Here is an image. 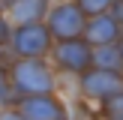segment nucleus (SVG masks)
<instances>
[{
    "label": "nucleus",
    "mask_w": 123,
    "mask_h": 120,
    "mask_svg": "<svg viewBox=\"0 0 123 120\" xmlns=\"http://www.w3.org/2000/svg\"><path fill=\"white\" fill-rule=\"evenodd\" d=\"M0 96H6V78H3V72H0Z\"/></svg>",
    "instance_id": "14"
},
{
    "label": "nucleus",
    "mask_w": 123,
    "mask_h": 120,
    "mask_svg": "<svg viewBox=\"0 0 123 120\" xmlns=\"http://www.w3.org/2000/svg\"><path fill=\"white\" fill-rule=\"evenodd\" d=\"M15 84L21 90H27V93H36V96H45L48 90L54 87V78H51V72L45 69V66L39 63V60H24V63H18L15 66Z\"/></svg>",
    "instance_id": "1"
},
{
    "label": "nucleus",
    "mask_w": 123,
    "mask_h": 120,
    "mask_svg": "<svg viewBox=\"0 0 123 120\" xmlns=\"http://www.w3.org/2000/svg\"><path fill=\"white\" fill-rule=\"evenodd\" d=\"M114 12H117V21H123V0H120L117 6H114Z\"/></svg>",
    "instance_id": "13"
},
{
    "label": "nucleus",
    "mask_w": 123,
    "mask_h": 120,
    "mask_svg": "<svg viewBox=\"0 0 123 120\" xmlns=\"http://www.w3.org/2000/svg\"><path fill=\"white\" fill-rule=\"evenodd\" d=\"M48 42H51V33H48V27H42L39 21L21 24L18 33H15V51L24 54V57H39V54L48 51Z\"/></svg>",
    "instance_id": "2"
},
{
    "label": "nucleus",
    "mask_w": 123,
    "mask_h": 120,
    "mask_svg": "<svg viewBox=\"0 0 123 120\" xmlns=\"http://www.w3.org/2000/svg\"><path fill=\"white\" fill-rule=\"evenodd\" d=\"M93 60L102 66V72H105V69L117 72L120 66H123V51H120V48H111V45H102L99 51L93 54Z\"/></svg>",
    "instance_id": "9"
},
{
    "label": "nucleus",
    "mask_w": 123,
    "mask_h": 120,
    "mask_svg": "<svg viewBox=\"0 0 123 120\" xmlns=\"http://www.w3.org/2000/svg\"><path fill=\"white\" fill-rule=\"evenodd\" d=\"M21 117L24 120H66V114L51 96H30L21 102Z\"/></svg>",
    "instance_id": "5"
},
{
    "label": "nucleus",
    "mask_w": 123,
    "mask_h": 120,
    "mask_svg": "<svg viewBox=\"0 0 123 120\" xmlns=\"http://www.w3.org/2000/svg\"><path fill=\"white\" fill-rule=\"evenodd\" d=\"M87 27L84 24V15H81V9L78 6H69V3H63V6H57V9L51 12V24H48V33H54V36H60V39H75L81 30Z\"/></svg>",
    "instance_id": "3"
},
{
    "label": "nucleus",
    "mask_w": 123,
    "mask_h": 120,
    "mask_svg": "<svg viewBox=\"0 0 123 120\" xmlns=\"http://www.w3.org/2000/svg\"><path fill=\"white\" fill-rule=\"evenodd\" d=\"M45 12V0H12V15L24 24H33Z\"/></svg>",
    "instance_id": "8"
},
{
    "label": "nucleus",
    "mask_w": 123,
    "mask_h": 120,
    "mask_svg": "<svg viewBox=\"0 0 123 120\" xmlns=\"http://www.w3.org/2000/svg\"><path fill=\"white\" fill-rule=\"evenodd\" d=\"M84 90L96 99H111L123 93V78L117 72H87L84 75Z\"/></svg>",
    "instance_id": "4"
},
{
    "label": "nucleus",
    "mask_w": 123,
    "mask_h": 120,
    "mask_svg": "<svg viewBox=\"0 0 123 120\" xmlns=\"http://www.w3.org/2000/svg\"><path fill=\"white\" fill-rule=\"evenodd\" d=\"M84 30H87V39H90V42H99V45L114 42V39H117V33H120L117 21H114L111 15H96Z\"/></svg>",
    "instance_id": "7"
},
{
    "label": "nucleus",
    "mask_w": 123,
    "mask_h": 120,
    "mask_svg": "<svg viewBox=\"0 0 123 120\" xmlns=\"http://www.w3.org/2000/svg\"><path fill=\"white\" fill-rule=\"evenodd\" d=\"M0 120H24V117H21V114H15V111H3V114H0Z\"/></svg>",
    "instance_id": "12"
},
{
    "label": "nucleus",
    "mask_w": 123,
    "mask_h": 120,
    "mask_svg": "<svg viewBox=\"0 0 123 120\" xmlns=\"http://www.w3.org/2000/svg\"><path fill=\"white\" fill-rule=\"evenodd\" d=\"M57 60L63 69H72V72H84L90 63V48L87 42H78V39H69L57 48Z\"/></svg>",
    "instance_id": "6"
},
{
    "label": "nucleus",
    "mask_w": 123,
    "mask_h": 120,
    "mask_svg": "<svg viewBox=\"0 0 123 120\" xmlns=\"http://www.w3.org/2000/svg\"><path fill=\"white\" fill-rule=\"evenodd\" d=\"M111 3H114V0H78V9H81V12H90V15L96 18V15H102Z\"/></svg>",
    "instance_id": "10"
},
{
    "label": "nucleus",
    "mask_w": 123,
    "mask_h": 120,
    "mask_svg": "<svg viewBox=\"0 0 123 120\" xmlns=\"http://www.w3.org/2000/svg\"><path fill=\"white\" fill-rule=\"evenodd\" d=\"M108 117L111 120H123V93L108 99Z\"/></svg>",
    "instance_id": "11"
}]
</instances>
